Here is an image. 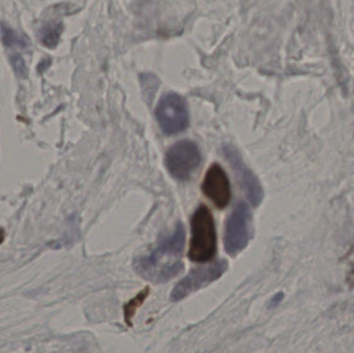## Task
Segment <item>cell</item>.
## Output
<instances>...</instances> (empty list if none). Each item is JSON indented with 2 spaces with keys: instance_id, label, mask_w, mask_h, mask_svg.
<instances>
[{
  "instance_id": "3957f363",
  "label": "cell",
  "mask_w": 354,
  "mask_h": 353,
  "mask_svg": "<svg viewBox=\"0 0 354 353\" xmlns=\"http://www.w3.org/2000/svg\"><path fill=\"white\" fill-rule=\"evenodd\" d=\"M252 216L245 203H239L227 220L224 234L225 250L235 256L249 244L251 238Z\"/></svg>"
},
{
  "instance_id": "7a4b0ae2",
  "label": "cell",
  "mask_w": 354,
  "mask_h": 353,
  "mask_svg": "<svg viewBox=\"0 0 354 353\" xmlns=\"http://www.w3.org/2000/svg\"><path fill=\"white\" fill-rule=\"evenodd\" d=\"M192 236L189 258L195 263H207L216 253V231L209 209L201 205L191 220Z\"/></svg>"
},
{
  "instance_id": "9c48e42d",
  "label": "cell",
  "mask_w": 354,
  "mask_h": 353,
  "mask_svg": "<svg viewBox=\"0 0 354 353\" xmlns=\"http://www.w3.org/2000/svg\"><path fill=\"white\" fill-rule=\"evenodd\" d=\"M64 31V24L60 21H50L46 23L39 30V39L46 48L54 49L59 43L60 37Z\"/></svg>"
},
{
  "instance_id": "30bf717a",
  "label": "cell",
  "mask_w": 354,
  "mask_h": 353,
  "mask_svg": "<svg viewBox=\"0 0 354 353\" xmlns=\"http://www.w3.org/2000/svg\"><path fill=\"white\" fill-rule=\"evenodd\" d=\"M0 33H1L2 43L6 48H25L28 45V39L19 35L10 25L6 23L2 22L0 24Z\"/></svg>"
},
{
  "instance_id": "ba28073f",
  "label": "cell",
  "mask_w": 354,
  "mask_h": 353,
  "mask_svg": "<svg viewBox=\"0 0 354 353\" xmlns=\"http://www.w3.org/2000/svg\"><path fill=\"white\" fill-rule=\"evenodd\" d=\"M227 160L230 162L233 169L239 176L241 187L245 189L250 201L254 207H257L263 199V190L255 174L247 167L245 162L241 159V155L232 146H226L224 149Z\"/></svg>"
},
{
  "instance_id": "4fadbf2b",
  "label": "cell",
  "mask_w": 354,
  "mask_h": 353,
  "mask_svg": "<svg viewBox=\"0 0 354 353\" xmlns=\"http://www.w3.org/2000/svg\"><path fill=\"white\" fill-rule=\"evenodd\" d=\"M283 298H284L283 294H276V296H274V298H272V302H270V306L276 307L277 305L280 304L281 300H283Z\"/></svg>"
},
{
  "instance_id": "5b68a950",
  "label": "cell",
  "mask_w": 354,
  "mask_h": 353,
  "mask_svg": "<svg viewBox=\"0 0 354 353\" xmlns=\"http://www.w3.org/2000/svg\"><path fill=\"white\" fill-rule=\"evenodd\" d=\"M156 117L162 131L167 135L178 134L189 126L187 104L177 93H167L160 99Z\"/></svg>"
},
{
  "instance_id": "6da1fadb",
  "label": "cell",
  "mask_w": 354,
  "mask_h": 353,
  "mask_svg": "<svg viewBox=\"0 0 354 353\" xmlns=\"http://www.w3.org/2000/svg\"><path fill=\"white\" fill-rule=\"evenodd\" d=\"M185 228L178 223L172 236L162 240L159 246L149 255L135 260L137 273L153 283H164L176 277L183 269Z\"/></svg>"
},
{
  "instance_id": "8fae6325",
  "label": "cell",
  "mask_w": 354,
  "mask_h": 353,
  "mask_svg": "<svg viewBox=\"0 0 354 353\" xmlns=\"http://www.w3.org/2000/svg\"><path fill=\"white\" fill-rule=\"evenodd\" d=\"M149 294V288H147L145 290H142L136 298H133L131 302L124 306V319L126 323L130 325L132 321L133 317H134L135 313L138 310L139 307L143 304L145 300H147V296Z\"/></svg>"
},
{
  "instance_id": "5bb4252c",
  "label": "cell",
  "mask_w": 354,
  "mask_h": 353,
  "mask_svg": "<svg viewBox=\"0 0 354 353\" xmlns=\"http://www.w3.org/2000/svg\"><path fill=\"white\" fill-rule=\"evenodd\" d=\"M50 62L51 61L48 59L43 60V61L39 64V72L41 73L44 70H46V68H49Z\"/></svg>"
},
{
  "instance_id": "52a82bcc",
  "label": "cell",
  "mask_w": 354,
  "mask_h": 353,
  "mask_svg": "<svg viewBox=\"0 0 354 353\" xmlns=\"http://www.w3.org/2000/svg\"><path fill=\"white\" fill-rule=\"evenodd\" d=\"M202 191L218 209H225L230 202V182L226 172L218 164L208 168L202 184Z\"/></svg>"
},
{
  "instance_id": "7c38bea8",
  "label": "cell",
  "mask_w": 354,
  "mask_h": 353,
  "mask_svg": "<svg viewBox=\"0 0 354 353\" xmlns=\"http://www.w3.org/2000/svg\"><path fill=\"white\" fill-rule=\"evenodd\" d=\"M10 62L12 64V70L18 78L24 79L28 76V70H27L26 64L20 54H10Z\"/></svg>"
},
{
  "instance_id": "8992f818",
  "label": "cell",
  "mask_w": 354,
  "mask_h": 353,
  "mask_svg": "<svg viewBox=\"0 0 354 353\" xmlns=\"http://www.w3.org/2000/svg\"><path fill=\"white\" fill-rule=\"evenodd\" d=\"M227 269L228 263L225 260H220L206 267L192 269L172 290L171 300L174 302H179L193 292L205 287L208 284L222 277L226 273Z\"/></svg>"
},
{
  "instance_id": "277c9868",
  "label": "cell",
  "mask_w": 354,
  "mask_h": 353,
  "mask_svg": "<svg viewBox=\"0 0 354 353\" xmlns=\"http://www.w3.org/2000/svg\"><path fill=\"white\" fill-rule=\"evenodd\" d=\"M165 163L168 171L174 178L189 180L201 163L199 147L192 141H179L166 153Z\"/></svg>"
}]
</instances>
